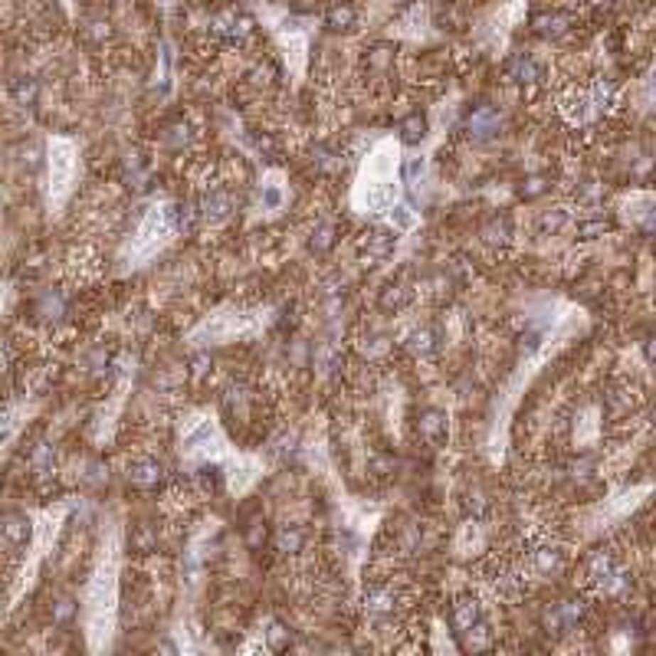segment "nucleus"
I'll use <instances>...</instances> for the list:
<instances>
[{
	"label": "nucleus",
	"mask_w": 656,
	"mask_h": 656,
	"mask_svg": "<svg viewBox=\"0 0 656 656\" xmlns=\"http://www.w3.org/2000/svg\"><path fill=\"white\" fill-rule=\"evenodd\" d=\"M584 574H588V584L601 594H617V591L627 588V571H623L617 558L611 552H597L588 558L584 564Z\"/></svg>",
	"instance_id": "1"
},
{
	"label": "nucleus",
	"mask_w": 656,
	"mask_h": 656,
	"mask_svg": "<svg viewBox=\"0 0 656 656\" xmlns=\"http://www.w3.org/2000/svg\"><path fill=\"white\" fill-rule=\"evenodd\" d=\"M394 243H397L394 230H381V227H375V230H367L365 237L358 240V253H361L365 263H381V259H387V256L394 253Z\"/></svg>",
	"instance_id": "2"
},
{
	"label": "nucleus",
	"mask_w": 656,
	"mask_h": 656,
	"mask_svg": "<svg viewBox=\"0 0 656 656\" xmlns=\"http://www.w3.org/2000/svg\"><path fill=\"white\" fill-rule=\"evenodd\" d=\"M499 125H502V115H499V109L495 105H479L473 115L466 119V128L473 138H489L499 131Z\"/></svg>",
	"instance_id": "3"
},
{
	"label": "nucleus",
	"mask_w": 656,
	"mask_h": 656,
	"mask_svg": "<svg viewBox=\"0 0 656 656\" xmlns=\"http://www.w3.org/2000/svg\"><path fill=\"white\" fill-rule=\"evenodd\" d=\"M561 552L554 545H538L535 552L529 554V568L538 574V578H552V574L561 571Z\"/></svg>",
	"instance_id": "4"
},
{
	"label": "nucleus",
	"mask_w": 656,
	"mask_h": 656,
	"mask_svg": "<svg viewBox=\"0 0 656 656\" xmlns=\"http://www.w3.org/2000/svg\"><path fill=\"white\" fill-rule=\"evenodd\" d=\"M417 430H420V436H424L426 443L440 446L446 440V414H443V410H436V407L424 410V414H420V420H417Z\"/></svg>",
	"instance_id": "5"
},
{
	"label": "nucleus",
	"mask_w": 656,
	"mask_h": 656,
	"mask_svg": "<svg viewBox=\"0 0 656 656\" xmlns=\"http://www.w3.org/2000/svg\"><path fill=\"white\" fill-rule=\"evenodd\" d=\"M473 623H479V601H476V597H460V601L453 604V611H450L453 633L460 637V633H466Z\"/></svg>",
	"instance_id": "6"
},
{
	"label": "nucleus",
	"mask_w": 656,
	"mask_h": 656,
	"mask_svg": "<svg viewBox=\"0 0 656 656\" xmlns=\"http://www.w3.org/2000/svg\"><path fill=\"white\" fill-rule=\"evenodd\" d=\"M230 210H233V197L227 194L223 188H210L204 194V200H200V213H204L207 220H223V217H230Z\"/></svg>",
	"instance_id": "7"
},
{
	"label": "nucleus",
	"mask_w": 656,
	"mask_h": 656,
	"mask_svg": "<svg viewBox=\"0 0 656 656\" xmlns=\"http://www.w3.org/2000/svg\"><path fill=\"white\" fill-rule=\"evenodd\" d=\"M161 476H164V469L158 460H135L131 469H128V483H131V486H141V489L158 486Z\"/></svg>",
	"instance_id": "8"
},
{
	"label": "nucleus",
	"mask_w": 656,
	"mask_h": 656,
	"mask_svg": "<svg viewBox=\"0 0 656 656\" xmlns=\"http://www.w3.org/2000/svg\"><path fill=\"white\" fill-rule=\"evenodd\" d=\"M26 538H30V522L23 515H7V522H4V545H7V552L26 548Z\"/></svg>",
	"instance_id": "9"
},
{
	"label": "nucleus",
	"mask_w": 656,
	"mask_h": 656,
	"mask_svg": "<svg viewBox=\"0 0 656 656\" xmlns=\"http://www.w3.org/2000/svg\"><path fill=\"white\" fill-rule=\"evenodd\" d=\"M410 299H414V289H410L407 282H391V286H384L377 306H381L384 312H401L404 306H410Z\"/></svg>",
	"instance_id": "10"
},
{
	"label": "nucleus",
	"mask_w": 656,
	"mask_h": 656,
	"mask_svg": "<svg viewBox=\"0 0 656 656\" xmlns=\"http://www.w3.org/2000/svg\"><path fill=\"white\" fill-rule=\"evenodd\" d=\"M407 351L410 355H417V358H430L436 351V335H434V328H414V332L407 335Z\"/></svg>",
	"instance_id": "11"
},
{
	"label": "nucleus",
	"mask_w": 656,
	"mask_h": 656,
	"mask_svg": "<svg viewBox=\"0 0 656 656\" xmlns=\"http://www.w3.org/2000/svg\"><path fill=\"white\" fill-rule=\"evenodd\" d=\"M509 76L522 85H532L542 79V69H538V63L532 60V56H515V60L509 63Z\"/></svg>",
	"instance_id": "12"
},
{
	"label": "nucleus",
	"mask_w": 656,
	"mask_h": 656,
	"mask_svg": "<svg viewBox=\"0 0 656 656\" xmlns=\"http://www.w3.org/2000/svg\"><path fill=\"white\" fill-rule=\"evenodd\" d=\"M463 637V647L466 650H486V647H493V630H489L486 623L479 620V623H473L466 633H460Z\"/></svg>",
	"instance_id": "13"
},
{
	"label": "nucleus",
	"mask_w": 656,
	"mask_h": 656,
	"mask_svg": "<svg viewBox=\"0 0 656 656\" xmlns=\"http://www.w3.org/2000/svg\"><path fill=\"white\" fill-rule=\"evenodd\" d=\"M355 7L351 4H335L332 10H328V17H325V23L332 26V30H351L355 26Z\"/></svg>",
	"instance_id": "14"
},
{
	"label": "nucleus",
	"mask_w": 656,
	"mask_h": 656,
	"mask_svg": "<svg viewBox=\"0 0 656 656\" xmlns=\"http://www.w3.org/2000/svg\"><path fill=\"white\" fill-rule=\"evenodd\" d=\"M401 138L407 141V145H417V141H424V138H426V119H424V115H407V119L401 122Z\"/></svg>",
	"instance_id": "15"
},
{
	"label": "nucleus",
	"mask_w": 656,
	"mask_h": 656,
	"mask_svg": "<svg viewBox=\"0 0 656 656\" xmlns=\"http://www.w3.org/2000/svg\"><path fill=\"white\" fill-rule=\"evenodd\" d=\"M10 95H14V102H17V105L30 109V105L36 102V82L30 76H20L17 82L10 85Z\"/></svg>",
	"instance_id": "16"
},
{
	"label": "nucleus",
	"mask_w": 656,
	"mask_h": 656,
	"mask_svg": "<svg viewBox=\"0 0 656 656\" xmlns=\"http://www.w3.org/2000/svg\"><path fill=\"white\" fill-rule=\"evenodd\" d=\"M564 227H568V210H561V207H558V210H545L542 213V217H538V230L545 233H561Z\"/></svg>",
	"instance_id": "17"
},
{
	"label": "nucleus",
	"mask_w": 656,
	"mask_h": 656,
	"mask_svg": "<svg viewBox=\"0 0 656 656\" xmlns=\"http://www.w3.org/2000/svg\"><path fill=\"white\" fill-rule=\"evenodd\" d=\"M197 483H200V489H204V493H220V489H223L220 466H210V463H204V466L197 469Z\"/></svg>",
	"instance_id": "18"
},
{
	"label": "nucleus",
	"mask_w": 656,
	"mask_h": 656,
	"mask_svg": "<svg viewBox=\"0 0 656 656\" xmlns=\"http://www.w3.org/2000/svg\"><path fill=\"white\" fill-rule=\"evenodd\" d=\"M535 30L542 36H558L568 30V17H564V14H545V17L535 20Z\"/></svg>",
	"instance_id": "19"
},
{
	"label": "nucleus",
	"mask_w": 656,
	"mask_h": 656,
	"mask_svg": "<svg viewBox=\"0 0 656 656\" xmlns=\"http://www.w3.org/2000/svg\"><path fill=\"white\" fill-rule=\"evenodd\" d=\"M578 237L581 240H594V237H604L607 230H611V220L607 217H591V220H578Z\"/></svg>",
	"instance_id": "20"
},
{
	"label": "nucleus",
	"mask_w": 656,
	"mask_h": 656,
	"mask_svg": "<svg viewBox=\"0 0 656 656\" xmlns=\"http://www.w3.org/2000/svg\"><path fill=\"white\" fill-rule=\"evenodd\" d=\"M394 604V594L387 584H377V588H371L365 594V607L367 611H387V607Z\"/></svg>",
	"instance_id": "21"
},
{
	"label": "nucleus",
	"mask_w": 656,
	"mask_h": 656,
	"mask_svg": "<svg viewBox=\"0 0 656 656\" xmlns=\"http://www.w3.org/2000/svg\"><path fill=\"white\" fill-rule=\"evenodd\" d=\"M509 230H512L509 217H493V220L486 223V230H483V237H486L489 243H505V240H509Z\"/></svg>",
	"instance_id": "22"
},
{
	"label": "nucleus",
	"mask_w": 656,
	"mask_h": 656,
	"mask_svg": "<svg viewBox=\"0 0 656 656\" xmlns=\"http://www.w3.org/2000/svg\"><path fill=\"white\" fill-rule=\"evenodd\" d=\"M154 545H158V535H154L148 525H138V529L131 532V548H135V552L148 554V552H154Z\"/></svg>",
	"instance_id": "23"
},
{
	"label": "nucleus",
	"mask_w": 656,
	"mask_h": 656,
	"mask_svg": "<svg viewBox=\"0 0 656 656\" xmlns=\"http://www.w3.org/2000/svg\"><path fill=\"white\" fill-rule=\"evenodd\" d=\"M332 243H335V227L332 223H318L316 233H312V249L325 253V249H332Z\"/></svg>",
	"instance_id": "24"
},
{
	"label": "nucleus",
	"mask_w": 656,
	"mask_h": 656,
	"mask_svg": "<svg viewBox=\"0 0 656 656\" xmlns=\"http://www.w3.org/2000/svg\"><path fill=\"white\" fill-rule=\"evenodd\" d=\"M276 542H279V552H299V548H302V542H306V535H302L299 529H289V525H286V529L279 532V538H276Z\"/></svg>",
	"instance_id": "25"
},
{
	"label": "nucleus",
	"mask_w": 656,
	"mask_h": 656,
	"mask_svg": "<svg viewBox=\"0 0 656 656\" xmlns=\"http://www.w3.org/2000/svg\"><path fill=\"white\" fill-rule=\"evenodd\" d=\"M426 171V161L424 158H417V154H410V158H404V178L407 181H420Z\"/></svg>",
	"instance_id": "26"
},
{
	"label": "nucleus",
	"mask_w": 656,
	"mask_h": 656,
	"mask_svg": "<svg viewBox=\"0 0 656 656\" xmlns=\"http://www.w3.org/2000/svg\"><path fill=\"white\" fill-rule=\"evenodd\" d=\"M391 223L397 227V230H410V227H414V213H410V207H404V204L391 207Z\"/></svg>",
	"instance_id": "27"
},
{
	"label": "nucleus",
	"mask_w": 656,
	"mask_h": 656,
	"mask_svg": "<svg viewBox=\"0 0 656 656\" xmlns=\"http://www.w3.org/2000/svg\"><path fill=\"white\" fill-rule=\"evenodd\" d=\"M266 637H269V643H273L276 650H282V647H286V643H289V630H286L282 623H273V627L266 630Z\"/></svg>",
	"instance_id": "28"
},
{
	"label": "nucleus",
	"mask_w": 656,
	"mask_h": 656,
	"mask_svg": "<svg viewBox=\"0 0 656 656\" xmlns=\"http://www.w3.org/2000/svg\"><path fill=\"white\" fill-rule=\"evenodd\" d=\"M640 227L647 233H656V204H647V210H640Z\"/></svg>",
	"instance_id": "29"
},
{
	"label": "nucleus",
	"mask_w": 656,
	"mask_h": 656,
	"mask_svg": "<svg viewBox=\"0 0 656 656\" xmlns=\"http://www.w3.org/2000/svg\"><path fill=\"white\" fill-rule=\"evenodd\" d=\"M279 204H282V190H279V188H266V190H263V207L276 210Z\"/></svg>",
	"instance_id": "30"
},
{
	"label": "nucleus",
	"mask_w": 656,
	"mask_h": 656,
	"mask_svg": "<svg viewBox=\"0 0 656 656\" xmlns=\"http://www.w3.org/2000/svg\"><path fill=\"white\" fill-rule=\"evenodd\" d=\"M72 614V601H66V597H60V601H56V620H66V617Z\"/></svg>",
	"instance_id": "31"
},
{
	"label": "nucleus",
	"mask_w": 656,
	"mask_h": 656,
	"mask_svg": "<svg viewBox=\"0 0 656 656\" xmlns=\"http://www.w3.org/2000/svg\"><path fill=\"white\" fill-rule=\"evenodd\" d=\"M247 542H249L253 548H259V542H266V529H263V522H256V529L247 535Z\"/></svg>",
	"instance_id": "32"
},
{
	"label": "nucleus",
	"mask_w": 656,
	"mask_h": 656,
	"mask_svg": "<svg viewBox=\"0 0 656 656\" xmlns=\"http://www.w3.org/2000/svg\"><path fill=\"white\" fill-rule=\"evenodd\" d=\"M643 355H647V361H653L656 365V335H650L647 345H643Z\"/></svg>",
	"instance_id": "33"
}]
</instances>
